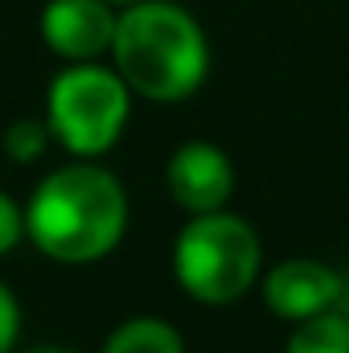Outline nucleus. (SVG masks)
Wrapping results in <instances>:
<instances>
[{
	"mask_svg": "<svg viewBox=\"0 0 349 353\" xmlns=\"http://www.w3.org/2000/svg\"><path fill=\"white\" fill-rule=\"evenodd\" d=\"M103 353H185V341L169 321H157V316H140V321H128L119 325Z\"/></svg>",
	"mask_w": 349,
	"mask_h": 353,
	"instance_id": "nucleus-8",
	"label": "nucleus"
},
{
	"mask_svg": "<svg viewBox=\"0 0 349 353\" xmlns=\"http://www.w3.org/2000/svg\"><path fill=\"white\" fill-rule=\"evenodd\" d=\"M115 21L119 17L107 0H50L41 12V37L58 58L90 62L111 50Z\"/></svg>",
	"mask_w": 349,
	"mask_h": 353,
	"instance_id": "nucleus-5",
	"label": "nucleus"
},
{
	"mask_svg": "<svg viewBox=\"0 0 349 353\" xmlns=\"http://www.w3.org/2000/svg\"><path fill=\"white\" fill-rule=\"evenodd\" d=\"M29 353H70V350H58V345H41V350H29Z\"/></svg>",
	"mask_w": 349,
	"mask_h": 353,
	"instance_id": "nucleus-13",
	"label": "nucleus"
},
{
	"mask_svg": "<svg viewBox=\"0 0 349 353\" xmlns=\"http://www.w3.org/2000/svg\"><path fill=\"white\" fill-rule=\"evenodd\" d=\"M46 140H50L46 123H37V119H17V123H8V132H4V152H8L12 161L29 165V161H37V157L46 152Z\"/></svg>",
	"mask_w": 349,
	"mask_h": 353,
	"instance_id": "nucleus-10",
	"label": "nucleus"
},
{
	"mask_svg": "<svg viewBox=\"0 0 349 353\" xmlns=\"http://www.w3.org/2000/svg\"><path fill=\"white\" fill-rule=\"evenodd\" d=\"M111 54L128 90L177 103L201 87L210 70V46L201 25L173 0H136L119 12Z\"/></svg>",
	"mask_w": 349,
	"mask_h": 353,
	"instance_id": "nucleus-2",
	"label": "nucleus"
},
{
	"mask_svg": "<svg viewBox=\"0 0 349 353\" xmlns=\"http://www.w3.org/2000/svg\"><path fill=\"white\" fill-rule=\"evenodd\" d=\"M235 169L230 157L206 140H189L169 157V193L181 210L189 214H210L230 201Z\"/></svg>",
	"mask_w": 349,
	"mask_h": 353,
	"instance_id": "nucleus-6",
	"label": "nucleus"
},
{
	"mask_svg": "<svg viewBox=\"0 0 349 353\" xmlns=\"http://www.w3.org/2000/svg\"><path fill=\"white\" fill-rule=\"evenodd\" d=\"M283 353H349V316L329 308L308 321H296V333L288 337Z\"/></svg>",
	"mask_w": 349,
	"mask_h": 353,
	"instance_id": "nucleus-9",
	"label": "nucleus"
},
{
	"mask_svg": "<svg viewBox=\"0 0 349 353\" xmlns=\"http://www.w3.org/2000/svg\"><path fill=\"white\" fill-rule=\"evenodd\" d=\"M107 4H136V0H107Z\"/></svg>",
	"mask_w": 349,
	"mask_h": 353,
	"instance_id": "nucleus-14",
	"label": "nucleus"
},
{
	"mask_svg": "<svg viewBox=\"0 0 349 353\" xmlns=\"http://www.w3.org/2000/svg\"><path fill=\"white\" fill-rule=\"evenodd\" d=\"M128 230V193L90 161L50 173L25 205V234L58 263H94Z\"/></svg>",
	"mask_w": 349,
	"mask_h": 353,
	"instance_id": "nucleus-1",
	"label": "nucleus"
},
{
	"mask_svg": "<svg viewBox=\"0 0 349 353\" xmlns=\"http://www.w3.org/2000/svg\"><path fill=\"white\" fill-rule=\"evenodd\" d=\"M173 275L201 304H235L259 275V234L222 210L193 214L177 234Z\"/></svg>",
	"mask_w": 349,
	"mask_h": 353,
	"instance_id": "nucleus-3",
	"label": "nucleus"
},
{
	"mask_svg": "<svg viewBox=\"0 0 349 353\" xmlns=\"http://www.w3.org/2000/svg\"><path fill=\"white\" fill-rule=\"evenodd\" d=\"M263 300L283 321H308L341 300V275L317 259H288L263 279Z\"/></svg>",
	"mask_w": 349,
	"mask_h": 353,
	"instance_id": "nucleus-7",
	"label": "nucleus"
},
{
	"mask_svg": "<svg viewBox=\"0 0 349 353\" xmlns=\"http://www.w3.org/2000/svg\"><path fill=\"white\" fill-rule=\"evenodd\" d=\"M128 123V83L119 70L74 62L50 87V128L74 157H103Z\"/></svg>",
	"mask_w": 349,
	"mask_h": 353,
	"instance_id": "nucleus-4",
	"label": "nucleus"
},
{
	"mask_svg": "<svg viewBox=\"0 0 349 353\" xmlns=\"http://www.w3.org/2000/svg\"><path fill=\"white\" fill-rule=\"evenodd\" d=\"M21 234H25V214H21V205H17L8 193H0V255H8V251L21 243Z\"/></svg>",
	"mask_w": 349,
	"mask_h": 353,
	"instance_id": "nucleus-11",
	"label": "nucleus"
},
{
	"mask_svg": "<svg viewBox=\"0 0 349 353\" xmlns=\"http://www.w3.org/2000/svg\"><path fill=\"white\" fill-rule=\"evenodd\" d=\"M17 333H21V308H17V296L0 283V353H12Z\"/></svg>",
	"mask_w": 349,
	"mask_h": 353,
	"instance_id": "nucleus-12",
	"label": "nucleus"
}]
</instances>
